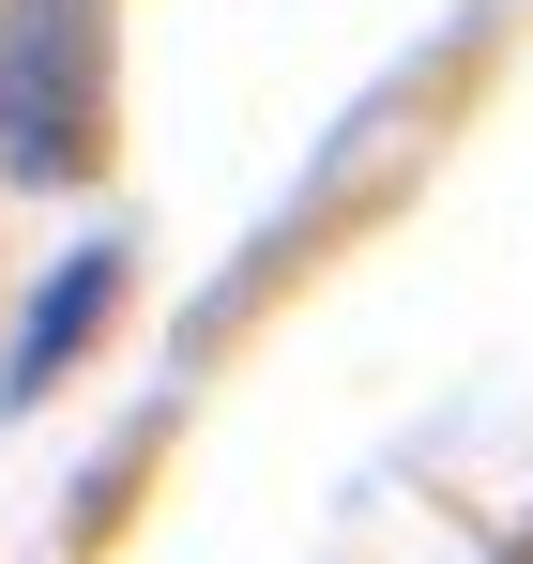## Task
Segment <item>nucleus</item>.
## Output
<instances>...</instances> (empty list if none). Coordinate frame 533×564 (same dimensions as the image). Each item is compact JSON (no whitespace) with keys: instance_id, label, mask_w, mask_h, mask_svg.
Segmentation results:
<instances>
[{"instance_id":"nucleus-1","label":"nucleus","mask_w":533,"mask_h":564,"mask_svg":"<svg viewBox=\"0 0 533 564\" xmlns=\"http://www.w3.org/2000/svg\"><path fill=\"white\" fill-rule=\"evenodd\" d=\"M107 153V0H0V169L77 184Z\"/></svg>"},{"instance_id":"nucleus-2","label":"nucleus","mask_w":533,"mask_h":564,"mask_svg":"<svg viewBox=\"0 0 533 564\" xmlns=\"http://www.w3.org/2000/svg\"><path fill=\"white\" fill-rule=\"evenodd\" d=\"M107 305H122V245H77L62 275L31 290V336H15V367H0V412H31L46 381L77 367V351H91V321H107Z\"/></svg>"}]
</instances>
